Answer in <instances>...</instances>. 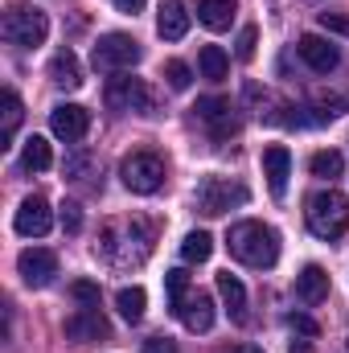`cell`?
Returning <instances> with one entry per match:
<instances>
[{
    "label": "cell",
    "instance_id": "d6a6232c",
    "mask_svg": "<svg viewBox=\"0 0 349 353\" xmlns=\"http://www.w3.org/2000/svg\"><path fill=\"white\" fill-rule=\"evenodd\" d=\"M62 226H66L70 234H79V230H83V210H79L74 201H66V205H62Z\"/></svg>",
    "mask_w": 349,
    "mask_h": 353
},
{
    "label": "cell",
    "instance_id": "ba28073f",
    "mask_svg": "<svg viewBox=\"0 0 349 353\" xmlns=\"http://www.w3.org/2000/svg\"><path fill=\"white\" fill-rule=\"evenodd\" d=\"M50 132H54L58 140H66V144H79L90 132V111L79 107V103H58V107L50 111Z\"/></svg>",
    "mask_w": 349,
    "mask_h": 353
},
{
    "label": "cell",
    "instance_id": "30bf717a",
    "mask_svg": "<svg viewBox=\"0 0 349 353\" xmlns=\"http://www.w3.org/2000/svg\"><path fill=\"white\" fill-rule=\"evenodd\" d=\"M50 226H54V210H50V201H46V197H25V201L17 205L12 230H17L21 239H41Z\"/></svg>",
    "mask_w": 349,
    "mask_h": 353
},
{
    "label": "cell",
    "instance_id": "9a60e30c",
    "mask_svg": "<svg viewBox=\"0 0 349 353\" xmlns=\"http://www.w3.org/2000/svg\"><path fill=\"white\" fill-rule=\"evenodd\" d=\"M66 337H70V341H107L111 329H107V321L99 316V308H79V312L66 321Z\"/></svg>",
    "mask_w": 349,
    "mask_h": 353
},
{
    "label": "cell",
    "instance_id": "5bb4252c",
    "mask_svg": "<svg viewBox=\"0 0 349 353\" xmlns=\"http://www.w3.org/2000/svg\"><path fill=\"white\" fill-rule=\"evenodd\" d=\"M263 176H267V185H271V193H275V197H283V193H288L292 152H288L283 144H267V148H263Z\"/></svg>",
    "mask_w": 349,
    "mask_h": 353
},
{
    "label": "cell",
    "instance_id": "ffe728a7",
    "mask_svg": "<svg viewBox=\"0 0 349 353\" xmlns=\"http://www.w3.org/2000/svg\"><path fill=\"white\" fill-rule=\"evenodd\" d=\"M25 119V107H21V94L17 90H4L0 94V148H12V136Z\"/></svg>",
    "mask_w": 349,
    "mask_h": 353
},
{
    "label": "cell",
    "instance_id": "44dd1931",
    "mask_svg": "<svg viewBox=\"0 0 349 353\" xmlns=\"http://www.w3.org/2000/svg\"><path fill=\"white\" fill-rule=\"evenodd\" d=\"M235 12H239V0H197V21L206 29H214V33L230 29Z\"/></svg>",
    "mask_w": 349,
    "mask_h": 353
},
{
    "label": "cell",
    "instance_id": "484cf974",
    "mask_svg": "<svg viewBox=\"0 0 349 353\" xmlns=\"http://www.w3.org/2000/svg\"><path fill=\"white\" fill-rule=\"evenodd\" d=\"M210 255H214V239H210L206 230L185 234V243H181V259H185V263H206Z\"/></svg>",
    "mask_w": 349,
    "mask_h": 353
},
{
    "label": "cell",
    "instance_id": "d4e9b609",
    "mask_svg": "<svg viewBox=\"0 0 349 353\" xmlns=\"http://www.w3.org/2000/svg\"><path fill=\"white\" fill-rule=\"evenodd\" d=\"M308 169H312V176H321V181H333V176L346 173V157L333 152V148H321V152H312Z\"/></svg>",
    "mask_w": 349,
    "mask_h": 353
},
{
    "label": "cell",
    "instance_id": "4fadbf2b",
    "mask_svg": "<svg viewBox=\"0 0 349 353\" xmlns=\"http://www.w3.org/2000/svg\"><path fill=\"white\" fill-rule=\"evenodd\" d=\"M181 325L189 329V333H210L214 329V300L206 296V292H197V288H189V296H185V304H181Z\"/></svg>",
    "mask_w": 349,
    "mask_h": 353
},
{
    "label": "cell",
    "instance_id": "5b68a950",
    "mask_svg": "<svg viewBox=\"0 0 349 353\" xmlns=\"http://www.w3.org/2000/svg\"><path fill=\"white\" fill-rule=\"evenodd\" d=\"M140 58H144V50H140V41H136L132 33H103V37L94 41V50H90L94 70H107V74H123V70H132Z\"/></svg>",
    "mask_w": 349,
    "mask_h": 353
},
{
    "label": "cell",
    "instance_id": "9c48e42d",
    "mask_svg": "<svg viewBox=\"0 0 349 353\" xmlns=\"http://www.w3.org/2000/svg\"><path fill=\"white\" fill-rule=\"evenodd\" d=\"M296 54H300L304 66L317 70V74H329V70L341 66V50H337L329 37H321V33H304V37L296 41Z\"/></svg>",
    "mask_w": 349,
    "mask_h": 353
},
{
    "label": "cell",
    "instance_id": "1f68e13d",
    "mask_svg": "<svg viewBox=\"0 0 349 353\" xmlns=\"http://www.w3.org/2000/svg\"><path fill=\"white\" fill-rule=\"evenodd\" d=\"M321 29L349 37V17H346V12H321Z\"/></svg>",
    "mask_w": 349,
    "mask_h": 353
},
{
    "label": "cell",
    "instance_id": "cb8c5ba5",
    "mask_svg": "<svg viewBox=\"0 0 349 353\" xmlns=\"http://www.w3.org/2000/svg\"><path fill=\"white\" fill-rule=\"evenodd\" d=\"M144 304H148L144 288H119V292H115V308H119V316L132 321V325L144 316Z\"/></svg>",
    "mask_w": 349,
    "mask_h": 353
},
{
    "label": "cell",
    "instance_id": "8992f818",
    "mask_svg": "<svg viewBox=\"0 0 349 353\" xmlns=\"http://www.w3.org/2000/svg\"><path fill=\"white\" fill-rule=\"evenodd\" d=\"M119 176H123V185H128L132 193L148 197V193H157V189L165 185V161H161L157 152H132V157H123Z\"/></svg>",
    "mask_w": 349,
    "mask_h": 353
},
{
    "label": "cell",
    "instance_id": "f1b7e54d",
    "mask_svg": "<svg viewBox=\"0 0 349 353\" xmlns=\"http://www.w3.org/2000/svg\"><path fill=\"white\" fill-rule=\"evenodd\" d=\"M70 296L79 304H87V308H99V283H90V279H74L70 283Z\"/></svg>",
    "mask_w": 349,
    "mask_h": 353
},
{
    "label": "cell",
    "instance_id": "e0dca14e",
    "mask_svg": "<svg viewBox=\"0 0 349 353\" xmlns=\"http://www.w3.org/2000/svg\"><path fill=\"white\" fill-rule=\"evenodd\" d=\"M157 33L165 41H181L189 33V12H185L181 0H161V8H157Z\"/></svg>",
    "mask_w": 349,
    "mask_h": 353
},
{
    "label": "cell",
    "instance_id": "6da1fadb",
    "mask_svg": "<svg viewBox=\"0 0 349 353\" xmlns=\"http://www.w3.org/2000/svg\"><path fill=\"white\" fill-rule=\"evenodd\" d=\"M226 247L239 263L259 267V271L275 267V259H279V234L263 222H235L230 234H226Z\"/></svg>",
    "mask_w": 349,
    "mask_h": 353
},
{
    "label": "cell",
    "instance_id": "836d02e7",
    "mask_svg": "<svg viewBox=\"0 0 349 353\" xmlns=\"http://www.w3.org/2000/svg\"><path fill=\"white\" fill-rule=\"evenodd\" d=\"M144 353H177V341L173 337H148L144 341Z\"/></svg>",
    "mask_w": 349,
    "mask_h": 353
},
{
    "label": "cell",
    "instance_id": "74e56055",
    "mask_svg": "<svg viewBox=\"0 0 349 353\" xmlns=\"http://www.w3.org/2000/svg\"><path fill=\"white\" fill-rule=\"evenodd\" d=\"M288 353H308V341H300V345L292 341V350H288Z\"/></svg>",
    "mask_w": 349,
    "mask_h": 353
},
{
    "label": "cell",
    "instance_id": "d6986e66",
    "mask_svg": "<svg viewBox=\"0 0 349 353\" xmlns=\"http://www.w3.org/2000/svg\"><path fill=\"white\" fill-rule=\"evenodd\" d=\"M50 83H54V87H66V90L83 87V66H79V58H74L70 50H58V54L50 58Z\"/></svg>",
    "mask_w": 349,
    "mask_h": 353
},
{
    "label": "cell",
    "instance_id": "2e32d148",
    "mask_svg": "<svg viewBox=\"0 0 349 353\" xmlns=\"http://www.w3.org/2000/svg\"><path fill=\"white\" fill-rule=\"evenodd\" d=\"M296 300H300V304H321V300H329V271L321 263H308L296 275Z\"/></svg>",
    "mask_w": 349,
    "mask_h": 353
},
{
    "label": "cell",
    "instance_id": "4316f807",
    "mask_svg": "<svg viewBox=\"0 0 349 353\" xmlns=\"http://www.w3.org/2000/svg\"><path fill=\"white\" fill-rule=\"evenodd\" d=\"M165 292H169V308L181 312V304H185V296H189V275L177 267V271H165Z\"/></svg>",
    "mask_w": 349,
    "mask_h": 353
},
{
    "label": "cell",
    "instance_id": "e575fe53",
    "mask_svg": "<svg viewBox=\"0 0 349 353\" xmlns=\"http://www.w3.org/2000/svg\"><path fill=\"white\" fill-rule=\"evenodd\" d=\"M83 169H87V157H83V152H79V157H70V161L62 165V173H66V176H79Z\"/></svg>",
    "mask_w": 349,
    "mask_h": 353
},
{
    "label": "cell",
    "instance_id": "8fae6325",
    "mask_svg": "<svg viewBox=\"0 0 349 353\" xmlns=\"http://www.w3.org/2000/svg\"><path fill=\"white\" fill-rule=\"evenodd\" d=\"M17 271H21V279H25L29 288H46V283H54V275H58V255L46 251V247H29V251H21Z\"/></svg>",
    "mask_w": 349,
    "mask_h": 353
},
{
    "label": "cell",
    "instance_id": "8d00e7d4",
    "mask_svg": "<svg viewBox=\"0 0 349 353\" xmlns=\"http://www.w3.org/2000/svg\"><path fill=\"white\" fill-rule=\"evenodd\" d=\"M222 353H263V350H255V345H230V350H222Z\"/></svg>",
    "mask_w": 349,
    "mask_h": 353
},
{
    "label": "cell",
    "instance_id": "52a82bcc",
    "mask_svg": "<svg viewBox=\"0 0 349 353\" xmlns=\"http://www.w3.org/2000/svg\"><path fill=\"white\" fill-rule=\"evenodd\" d=\"M103 99H107V107H111V111H140V115H144V111L152 107L148 87H144L140 79H132L128 70H123V74H115V79H107Z\"/></svg>",
    "mask_w": 349,
    "mask_h": 353
},
{
    "label": "cell",
    "instance_id": "ac0fdd59",
    "mask_svg": "<svg viewBox=\"0 0 349 353\" xmlns=\"http://www.w3.org/2000/svg\"><path fill=\"white\" fill-rule=\"evenodd\" d=\"M218 296H222V304H226L230 321H235V325H243V321H247V288H243V279H239V275H230V271H222V275H218Z\"/></svg>",
    "mask_w": 349,
    "mask_h": 353
},
{
    "label": "cell",
    "instance_id": "7402d4cb",
    "mask_svg": "<svg viewBox=\"0 0 349 353\" xmlns=\"http://www.w3.org/2000/svg\"><path fill=\"white\" fill-rule=\"evenodd\" d=\"M197 70H201V79L222 83V79H226V70H230L226 50H222V46H201V54H197Z\"/></svg>",
    "mask_w": 349,
    "mask_h": 353
},
{
    "label": "cell",
    "instance_id": "7a4b0ae2",
    "mask_svg": "<svg viewBox=\"0 0 349 353\" xmlns=\"http://www.w3.org/2000/svg\"><path fill=\"white\" fill-rule=\"evenodd\" d=\"M304 218H308V230H312L317 239L333 243V239H341L349 230V197L337 193V189H321V193L308 197Z\"/></svg>",
    "mask_w": 349,
    "mask_h": 353
},
{
    "label": "cell",
    "instance_id": "4dcf8cb0",
    "mask_svg": "<svg viewBox=\"0 0 349 353\" xmlns=\"http://www.w3.org/2000/svg\"><path fill=\"white\" fill-rule=\"evenodd\" d=\"M288 329H292V333H300V337H308V341L321 333V329H317V321H312V316H304V312H292V316H288Z\"/></svg>",
    "mask_w": 349,
    "mask_h": 353
},
{
    "label": "cell",
    "instance_id": "7c38bea8",
    "mask_svg": "<svg viewBox=\"0 0 349 353\" xmlns=\"http://www.w3.org/2000/svg\"><path fill=\"white\" fill-rule=\"evenodd\" d=\"M193 115H197L201 123H210V128H214V136H226V132H235V128H239L235 107H230V99H222V94H206V99H197Z\"/></svg>",
    "mask_w": 349,
    "mask_h": 353
},
{
    "label": "cell",
    "instance_id": "83f0119b",
    "mask_svg": "<svg viewBox=\"0 0 349 353\" xmlns=\"http://www.w3.org/2000/svg\"><path fill=\"white\" fill-rule=\"evenodd\" d=\"M165 83L173 90H189V83H193V70L181 62V58H173V62H165Z\"/></svg>",
    "mask_w": 349,
    "mask_h": 353
},
{
    "label": "cell",
    "instance_id": "277c9868",
    "mask_svg": "<svg viewBox=\"0 0 349 353\" xmlns=\"http://www.w3.org/2000/svg\"><path fill=\"white\" fill-rule=\"evenodd\" d=\"M247 197H251V189L243 185V181H230V176H201L197 181V193H193V201H197V210L206 214V218H222L226 210H235V205H247Z\"/></svg>",
    "mask_w": 349,
    "mask_h": 353
},
{
    "label": "cell",
    "instance_id": "f546056e",
    "mask_svg": "<svg viewBox=\"0 0 349 353\" xmlns=\"http://www.w3.org/2000/svg\"><path fill=\"white\" fill-rule=\"evenodd\" d=\"M255 41H259V29L247 25V29L239 33V41H235V54H239L243 62H251V58H255Z\"/></svg>",
    "mask_w": 349,
    "mask_h": 353
},
{
    "label": "cell",
    "instance_id": "3957f363",
    "mask_svg": "<svg viewBox=\"0 0 349 353\" xmlns=\"http://www.w3.org/2000/svg\"><path fill=\"white\" fill-rule=\"evenodd\" d=\"M0 33H4V41H8V46L33 50V46H41V41H46V33H50V17H46L37 4L17 0V4H8V8H4Z\"/></svg>",
    "mask_w": 349,
    "mask_h": 353
},
{
    "label": "cell",
    "instance_id": "603a6c76",
    "mask_svg": "<svg viewBox=\"0 0 349 353\" xmlns=\"http://www.w3.org/2000/svg\"><path fill=\"white\" fill-rule=\"evenodd\" d=\"M21 165H25L29 173H46V169L54 165L50 140H41V136H29V140H25V152H21Z\"/></svg>",
    "mask_w": 349,
    "mask_h": 353
},
{
    "label": "cell",
    "instance_id": "d590c367",
    "mask_svg": "<svg viewBox=\"0 0 349 353\" xmlns=\"http://www.w3.org/2000/svg\"><path fill=\"white\" fill-rule=\"evenodd\" d=\"M111 4H115L119 12H132V17H136V12H140V8H144L148 0H111Z\"/></svg>",
    "mask_w": 349,
    "mask_h": 353
}]
</instances>
